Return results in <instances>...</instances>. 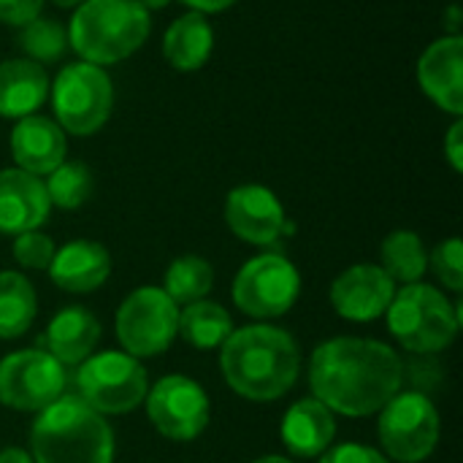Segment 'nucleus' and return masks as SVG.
<instances>
[{"instance_id": "nucleus-1", "label": "nucleus", "mask_w": 463, "mask_h": 463, "mask_svg": "<svg viewBox=\"0 0 463 463\" xmlns=\"http://www.w3.org/2000/svg\"><path fill=\"white\" fill-rule=\"evenodd\" d=\"M402 380L404 369L396 350L374 339H328L309 361L315 399L347 418L377 415L402 391Z\"/></svg>"}, {"instance_id": "nucleus-2", "label": "nucleus", "mask_w": 463, "mask_h": 463, "mask_svg": "<svg viewBox=\"0 0 463 463\" xmlns=\"http://www.w3.org/2000/svg\"><path fill=\"white\" fill-rule=\"evenodd\" d=\"M220 347L222 377L241 399L266 404L282 399L296 385L301 350L288 331L274 326H247L231 331Z\"/></svg>"}, {"instance_id": "nucleus-3", "label": "nucleus", "mask_w": 463, "mask_h": 463, "mask_svg": "<svg viewBox=\"0 0 463 463\" xmlns=\"http://www.w3.org/2000/svg\"><path fill=\"white\" fill-rule=\"evenodd\" d=\"M33 463H111L114 431L81 399L60 396L30 429Z\"/></svg>"}, {"instance_id": "nucleus-4", "label": "nucleus", "mask_w": 463, "mask_h": 463, "mask_svg": "<svg viewBox=\"0 0 463 463\" xmlns=\"http://www.w3.org/2000/svg\"><path fill=\"white\" fill-rule=\"evenodd\" d=\"M149 27V11L136 0H84L71 19L68 46L100 68L130 57L146 41Z\"/></svg>"}, {"instance_id": "nucleus-5", "label": "nucleus", "mask_w": 463, "mask_h": 463, "mask_svg": "<svg viewBox=\"0 0 463 463\" xmlns=\"http://www.w3.org/2000/svg\"><path fill=\"white\" fill-rule=\"evenodd\" d=\"M388 328L410 353H439L453 345L461 317L434 285L412 282L399 290L388 307Z\"/></svg>"}, {"instance_id": "nucleus-6", "label": "nucleus", "mask_w": 463, "mask_h": 463, "mask_svg": "<svg viewBox=\"0 0 463 463\" xmlns=\"http://www.w3.org/2000/svg\"><path fill=\"white\" fill-rule=\"evenodd\" d=\"M79 399L100 415H125L136 410L149 391L146 369L128 353H98L79 364Z\"/></svg>"}, {"instance_id": "nucleus-7", "label": "nucleus", "mask_w": 463, "mask_h": 463, "mask_svg": "<svg viewBox=\"0 0 463 463\" xmlns=\"http://www.w3.org/2000/svg\"><path fill=\"white\" fill-rule=\"evenodd\" d=\"M114 90L103 68L90 62L65 65L52 84V106L57 125L73 136L100 130L111 114Z\"/></svg>"}, {"instance_id": "nucleus-8", "label": "nucleus", "mask_w": 463, "mask_h": 463, "mask_svg": "<svg viewBox=\"0 0 463 463\" xmlns=\"http://www.w3.org/2000/svg\"><path fill=\"white\" fill-rule=\"evenodd\" d=\"M179 336V307L160 288L133 290L117 312V339L133 358H155Z\"/></svg>"}, {"instance_id": "nucleus-9", "label": "nucleus", "mask_w": 463, "mask_h": 463, "mask_svg": "<svg viewBox=\"0 0 463 463\" xmlns=\"http://www.w3.org/2000/svg\"><path fill=\"white\" fill-rule=\"evenodd\" d=\"M439 412L423 393H396L380 410V442L399 463L426 461L439 442Z\"/></svg>"}, {"instance_id": "nucleus-10", "label": "nucleus", "mask_w": 463, "mask_h": 463, "mask_svg": "<svg viewBox=\"0 0 463 463\" xmlns=\"http://www.w3.org/2000/svg\"><path fill=\"white\" fill-rule=\"evenodd\" d=\"M298 293H301V277L296 266L279 252H266L247 260L233 279L236 307L258 320H269L290 312Z\"/></svg>"}, {"instance_id": "nucleus-11", "label": "nucleus", "mask_w": 463, "mask_h": 463, "mask_svg": "<svg viewBox=\"0 0 463 463\" xmlns=\"http://www.w3.org/2000/svg\"><path fill=\"white\" fill-rule=\"evenodd\" d=\"M65 366L43 350H19L0 361V404L41 412L65 391Z\"/></svg>"}, {"instance_id": "nucleus-12", "label": "nucleus", "mask_w": 463, "mask_h": 463, "mask_svg": "<svg viewBox=\"0 0 463 463\" xmlns=\"http://www.w3.org/2000/svg\"><path fill=\"white\" fill-rule=\"evenodd\" d=\"M146 415L152 426L174 442H190L209 426V396L206 391L182 374L163 377L146 393Z\"/></svg>"}, {"instance_id": "nucleus-13", "label": "nucleus", "mask_w": 463, "mask_h": 463, "mask_svg": "<svg viewBox=\"0 0 463 463\" xmlns=\"http://www.w3.org/2000/svg\"><path fill=\"white\" fill-rule=\"evenodd\" d=\"M225 222L241 241L255 247H277L293 231L279 198L260 184H241L228 193Z\"/></svg>"}, {"instance_id": "nucleus-14", "label": "nucleus", "mask_w": 463, "mask_h": 463, "mask_svg": "<svg viewBox=\"0 0 463 463\" xmlns=\"http://www.w3.org/2000/svg\"><path fill=\"white\" fill-rule=\"evenodd\" d=\"M396 296V282L374 263H358L342 271L331 285L334 309L353 323H369L388 312Z\"/></svg>"}, {"instance_id": "nucleus-15", "label": "nucleus", "mask_w": 463, "mask_h": 463, "mask_svg": "<svg viewBox=\"0 0 463 463\" xmlns=\"http://www.w3.org/2000/svg\"><path fill=\"white\" fill-rule=\"evenodd\" d=\"M418 81L426 95L445 111L463 114V41L448 35L434 41L418 62Z\"/></svg>"}, {"instance_id": "nucleus-16", "label": "nucleus", "mask_w": 463, "mask_h": 463, "mask_svg": "<svg viewBox=\"0 0 463 463\" xmlns=\"http://www.w3.org/2000/svg\"><path fill=\"white\" fill-rule=\"evenodd\" d=\"M49 195L38 176L22 168L0 171V233H27L49 217Z\"/></svg>"}, {"instance_id": "nucleus-17", "label": "nucleus", "mask_w": 463, "mask_h": 463, "mask_svg": "<svg viewBox=\"0 0 463 463\" xmlns=\"http://www.w3.org/2000/svg\"><path fill=\"white\" fill-rule=\"evenodd\" d=\"M46 271L60 290L84 296V293L98 290L109 279L111 255L98 241L76 239L54 252V260Z\"/></svg>"}, {"instance_id": "nucleus-18", "label": "nucleus", "mask_w": 463, "mask_h": 463, "mask_svg": "<svg viewBox=\"0 0 463 463\" xmlns=\"http://www.w3.org/2000/svg\"><path fill=\"white\" fill-rule=\"evenodd\" d=\"M65 133L46 117H22L11 133V152L22 171L33 176L52 174L65 160Z\"/></svg>"}, {"instance_id": "nucleus-19", "label": "nucleus", "mask_w": 463, "mask_h": 463, "mask_svg": "<svg viewBox=\"0 0 463 463\" xmlns=\"http://www.w3.org/2000/svg\"><path fill=\"white\" fill-rule=\"evenodd\" d=\"M336 437L334 412L317 399L296 402L282 420V445L298 458H315L331 448Z\"/></svg>"}, {"instance_id": "nucleus-20", "label": "nucleus", "mask_w": 463, "mask_h": 463, "mask_svg": "<svg viewBox=\"0 0 463 463\" xmlns=\"http://www.w3.org/2000/svg\"><path fill=\"white\" fill-rule=\"evenodd\" d=\"M100 342V323L84 307H65L46 328V353L62 366L84 364Z\"/></svg>"}, {"instance_id": "nucleus-21", "label": "nucleus", "mask_w": 463, "mask_h": 463, "mask_svg": "<svg viewBox=\"0 0 463 463\" xmlns=\"http://www.w3.org/2000/svg\"><path fill=\"white\" fill-rule=\"evenodd\" d=\"M49 98V76L38 62L8 60L0 62V117L22 119L43 106Z\"/></svg>"}, {"instance_id": "nucleus-22", "label": "nucleus", "mask_w": 463, "mask_h": 463, "mask_svg": "<svg viewBox=\"0 0 463 463\" xmlns=\"http://www.w3.org/2000/svg\"><path fill=\"white\" fill-rule=\"evenodd\" d=\"M212 46L214 33L201 11L179 16L163 38V54L176 71H198L209 60Z\"/></svg>"}, {"instance_id": "nucleus-23", "label": "nucleus", "mask_w": 463, "mask_h": 463, "mask_svg": "<svg viewBox=\"0 0 463 463\" xmlns=\"http://www.w3.org/2000/svg\"><path fill=\"white\" fill-rule=\"evenodd\" d=\"M38 312L35 288L19 271H0V339L27 334Z\"/></svg>"}, {"instance_id": "nucleus-24", "label": "nucleus", "mask_w": 463, "mask_h": 463, "mask_svg": "<svg viewBox=\"0 0 463 463\" xmlns=\"http://www.w3.org/2000/svg\"><path fill=\"white\" fill-rule=\"evenodd\" d=\"M233 331V320L231 315L214 304V301H195L187 304L184 312H179V334L187 345L198 347V350H214L220 347Z\"/></svg>"}, {"instance_id": "nucleus-25", "label": "nucleus", "mask_w": 463, "mask_h": 463, "mask_svg": "<svg viewBox=\"0 0 463 463\" xmlns=\"http://www.w3.org/2000/svg\"><path fill=\"white\" fill-rule=\"evenodd\" d=\"M429 269V255L423 247V239L412 231H393L383 241V271L393 282H420V277Z\"/></svg>"}, {"instance_id": "nucleus-26", "label": "nucleus", "mask_w": 463, "mask_h": 463, "mask_svg": "<svg viewBox=\"0 0 463 463\" xmlns=\"http://www.w3.org/2000/svg\"><path fill=\"white\" fill-rule=\"evenodd\" d=\"M214 285V269L209 260L198 258V255H182L176 258L168 271H165V293L168 298L179 307V304H195L201 298H206V293Z\"/></svg>"}, {"instance_id": "nucleus-27", "label": "nucleus", "mask_w": 463, "mask_h": 463, "mask_svg": "<svg viewBox=\"0 0 463 463\" xmlns=\"http://www.w3.org/2000/svg\"><path fill=\"white\" fill-rule=\"evenodd\" d=\"M43 182L49 203L60 209H79L92 195V174L79 160H62Z\"/></svg>"}, {"instance_id": "nucleus-28", "label": "nucleus", "mask_w": 463, "mask_h": 463, "mask_svg": "<svg viewBox=\"0 0 463 463\" xmlns=\"http://www.w3.org/2000/svg\"><path fill=\"white\" fill-rule=\"evenodd\" d=\"M19 46L24 49V54H30L33 60H38V65L41 62H54L68 49V30L60 22L35 16L33 22H27L22 27Z\"/></svg>"}, {"instance_id": "nucleus-29", "label": "nucleus", "mask_w": 463, "mask_h": 463, "mask_svg": "<svg viewBox=\"0 0 463 463\" xmlns=\"http://www.w3.org/2000/svg\"><path fill=\"white\" fill-rule=\"evenodd\" d=\"M434 277L453 293L463 290V244L461 239H448L442 241L434 255L429 258Z\"/></svg>"}, {"instance_id": "nucleus-30", "label": "nucleus", "mask_w": 463, "mask_h": 463, "mask_svg": "<svg viewBox=\"0 0 463 463\" xmlns=\"http://www.w3.org/2000/svg\"><path fill=\"white\" fill-rule=\"evenodd\" d=\"M54 241L41 233V231H27V233H19L16 241H14V258L19 266L24 269H33V271H46L54 260Z\"/></svg>"}, {"instance_id": "nucleus-31", "label": "nucleus", "mask_w": 463, "mask_h": 463, "mask_svg": "<svg viewBox=\"0 0 463 463\" xmlns=\"http://www.w3.org/2000/svg\"><path fill=\"white\" fill-rule=\"evenodd\" d=\"M320 463H391L383 453H377L374 448H366V445H339L334 450H328L323 456Z\"/></svg>"}, {"instance_id": "nucleus-32", "label": "nucleus", "mask_w": 463, "mask_h": 463, "mask_svg": "<svg viewBox=\"0 0 463 463\" xmlns=\"http://www.w3.org/2000/svg\"><path fill=\"white\" fill-rule=\"evenodd\" d=\"M43 0H0V22L24 27L35 16H41Z\"/></svg>"}, {"instance_id": "nucleus-33", "label": "nucleus", "mask_w": 463, "mask_h": 463, "mask_svg": "<svg viewBox=\"0 0 463 463\" xmlns=\"http://www.w3.org/2000/svg\"><path fill=\"white\" fill-rule=\"evenodd\" d=\"M463 122H453L450 125V133H448V138H445V152H448V160H450V165L456 168V171H461L463 168Z\"/></svg>"}, {"instance_id": "nucleus-34", "label": "nucleus", "mask_w": 463, "mask_h": 463, "mask_svg": "<svg viewBox=\"0 0 463 463\" xmlns=\"http://www.w3.org/2000/svg\"><path fill=\"white\" fill-rule=\"evenodd\" d=\"M184 3L193 5V8L201 11V14H212V11H222V8L233 5L236 0H184Z\"/></svg>"}, {"instance_id": "nucleus-35", "label": "nucleus", "mask_w": 463, "mask_h": 463, "mask_svg": "<svg viewBox=\"0 0 463 463\" xmlns=\"http://www.w3.org/2000/svg\"><path fill=\"white\" fill-rule=\"evenodd\" d=\"M0 463H33V456L22 448H8L0 453Z\"/></svg>"}, {"instance_id": "nucleus-36", "label": "nucleus", "mask_w": 463, "mask_h": 463, "mask_svg": "<svg viewBox=\"0 0 463 463\" xmlns=\"http://www.w3.org/2000/svg\"><path fill=\"white\" fill-rule=\"evenodd\" d=\"M136 3H138V5H144V8L149 11V8H163L168 0H136Z\"/></svg>"}, {"instance_id": "nucleus-37", "label": "nucleus", "mask_w": 463, "mask_h": 463, "mask_svg": "<svg viewBox=\"0 0 463 463\" xmlns=\"http://www.w3.org/2000/svg\"><path fill=\"white\" fill-rule=\"evenodd\" d=\"M252 463H290V458H285V456H263V458Z\"/></svg>"}, {"instance_id": "nucleus-38", "label": "nucleus", "mask_w": 463, "mask_h": 463, "mask_svg": "<svg viewBox=\"0 0 463 463\" xmlns=\"http://www.w3.org/2000/svg\"><path fill=\"white\" fill-rule=\"evenodd\" d=\"M52 3H57V5H62V8H71V5H79V3H84V0H52Z\"/></svg>"}]
</instances>
